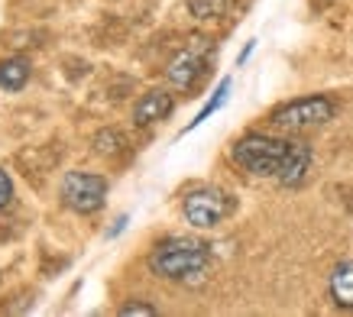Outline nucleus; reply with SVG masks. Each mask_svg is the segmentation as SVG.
<instances>
[{
  "label": "nucleus",
  "instance_id": "1",
  "mask_svg": "<svg viewBox=\"0 0 353 317\" xmlns=\"http://www.w3.org/2000/svg\"><path fill=\"white\" fill-rule=\"evenodd\" d=\"M146 265L156 278L165 282H192L201 278L211 265V246L194 236H165L150 249Z\"/></svg>",
  "mask_w": 353,
  "mask_h": 317
},
{
  "label": "nucleus",
  "instance_id": "2",
  "mask_svg": "<svg viewBox=\"0 0 353 317\" xmlns=\"http://www.w3.org/2000/svg\"><path fill=\"white\" fill-rule=\"evenodd\" d=\"M289 152L292 139L266 136V133H246V136L234 139V146H230V158L256 178H279Z\"/></svg>",
  "mask_w": 353,
  "mask_h": 317
},
{
  "label": "nucleus",
  "instance_id": "3",
  "mask_svg": "<svg viewBox=\"0 0 353 317\" xmlns=\"http://www.w3.org/2000/svg\"><path fill=\"white\" fill-rule=\"evenodd\" d=\"M334 114H337V104L324 94H308L299 97V101H289V104L276 107L269 114V127L279 130V133H289V136H299V133H308V130H318L324 123H331Z\"/></svg>",
  "mask_w": 353,
  "mask_h": 317
},
{
  "label": "nucleus",
  "instance_id": "4",
  "mask_svg": "<svg viewBox=\"0 0 353 317\" xmlns=\"http://www.w3.org/2000/svg\"><path fill=\"white\" fill-rule=\"evenodd\" d=\"M182 214L194 230H214L234 214V198L224 188L214 185H198L182 198Z\"/></svg>",
  "mask_w": 353,
  "mask_h": 317
},
{
  "label": "nucleus",
  "instance_id": "5",
  "mask_svg": "<svg viewBox=\"0 0 353 317\" xmlns=\"http://www.w3.org/2000/svg\"><path fill=\"white\" fill-rule=\"evenodd\" d=\"M211 55H214V43L208 36H192L185 43V49H179L172 55V62L165 65V81L175 91H192L201 81V74L208 72Z\"/></svg>",
  "mask_w": 353,
  "mask_h": 317
},
{
  "label": "nucleus",
  "instance_id": "6",
  "mask_svg": "<svg viewBox=\"0 0 353 317\" xmlns=\"http://www.w3.org/2000/svg\"><path fill=\"white\" fill-rule=\"evenodd\" d=\"M59 198L68 211L75 214H97L108 201V178L97 172H65L62 185H59Z\"/></svg>",
  "mask_w": 353,
  "mask_h": 317
},
{
  "label": "nucleus",
  "instance_id": "7",
  "mask_svg": "<svg viewBox=\"0 0 353 317\" xmlns=\"http://www.w3.org/2000/svg\"><path fill=\"white\" fill-rule=\"evenodd\" d=\"M172 110H175V97L165 88H152L133 104V123L137 127H152V123L165 120Z\"/></svg>",
  "mask_w": 353,
  "mask_h": 317
},
{
  "label": "nucleus",
  "instance_id": "8",
  "mask_svg": "<svg viewBox=\"0 0 353 317\" xmlns=\"http://www.w3.org/2000/svg\"><path fill=\"white\" fill-rule=\"evenodd\" d=\"M327 292H331V301L341 311H353V259H341L331 269Z\"/></svg>",
  "mask_w": 353,
  "mask_h": 317
},
{
  "label": "nucleus",
  "instance_id": "9",
  "mask_svg": "<svg viewBox=\"0 0 353 317\" xmlns=\"http://www.w3.org/2000/svg\"><path fill=\"white\" fill-rule=\"evenodd\" d=\"M308 169H311V146L308 143H292V152H289V158H285V169H282V175H279L276 181L282 188H295V185L305 181Z\"/></svg>",
  "mask_w": 353,
  "mask_h": 317
},
{
  "label": "nucleus",
  "instance_id": "10",
  "mask_svg": "<svg viewBox=\"0 0 353 317\" xmlns=\"http://www.w3.org/2000/svg\"><path fill=\"white\" fill-rule=\"evenodd\" d=\"M30 72L32 65L30 59H23V55H10V59H0V91H23L26 81H30Z\"/></svg>",
  "mask_w": 353,
  "mask_h": 317
},
{
  "label": "nucleus",
  "instance_id": "11",
  "mask_svg": "<svg viewBox=\"0 0 353 317\" xmlns=\"http://www.w3.org/2000/svg\"><path fill=\"white\" fill-rule=\"evenodd\" d=\"M185 7H188V13H192L194 20H221V17H227L230 13V7H234V0H185Z\"/></svg>",
  "mask_w": 353,
  "mask_h": 317
},
{
  "label": "nucleus",
  "instance_id": "12",
  "mask_svg": "<svg viewBox=\"0 0 353 317\" xmlns=\"http://www.w3.org/2000/svg\"><path fill=\"white\" fill-rule=\"evenodd\" d=\"M230 85H234L230 78H224V81L217 85L214 97H211V101H208V104H204L201 110L194 114V120H192V123H188V127H185V133H192L194 127H201V123H204V120H208V116H211V114H217V110H221V107L227 104V97H230Z\"/></svg>",
  "mask_w": 353,
  "mask_h": 317
},
{
  "label": "nucleus",
  "instance_id": "13",
  "mask_svg": "<svg viewBox=\"0 0 353 317\" xmlns=\"http://www.w3.org/2000/svg\"><path fill=\"white\" fill-rule=\"evenodd\" d=\"M123 146H127V139H123V133H120V130H101V133L94 136V152H97V156L114 158V156H120V152H123Z\"/></svg>",
  "mask_w": 353,
  "mask_h": 317
},
{
  "label": "nucleus",
  "instance_id": "14",
  "mask_svg": "<svg viewBox=\"0 0 353 317\" xmlns=\"http://www.w3.org/2000/svg\"><path fill=\"white\" fill-rule=\"evenodd\" d=\"M117 314H120V317H156L159 311H156L152 305H143V301H130V305L120 307Z\"/></svg>",
  "mask_w": 353,
  "mask_h": 317
},
{
  "label": "nucleus",
  "instance_id": "15",
  "mask_svg": "<svg viewBox=\"0 0 353 317\" xmlns=\"http://www.w3.org/2000/svg\"><path fill=\"white\" fill-rule=\"evenodd\" d=\"M10 201H13V178L0 169V211H3V207H10Z\"/></svg>",
  "mask_w": 353,
  "mask_h": 317
},
{
  "label": "nucleus",
  "instance_id": "16",
  "mask_svg": "<svg viewBox=\"0 0 353 317\" xmlns=\"http://www.w3.org/2000/svg\"><path fill=\"white\" fill-rule=\"evenodd\" d=\"M253 49H256V39H250V43H246V45H243V52L236 55V65H243V62H246V59H250V55H253Z\"/></svg>",
  "mask_w": 353,
  "mask_h": 317
},
{
  "label": "nucleus",
  "instance_id": "17",
  "mask_svg": "<svg viewBox=\"0 0 353 317\" xmlns=\"http://www.w3.org/2000/svg\"><path fill=\"white\" fill-rule=\"evenodd\" d=\"M123 227H127V214H120L117 221H114V227H110V230H108V236H117V233L123 230Z\"/></svg>",
  "mask_w": 353,
  "mask_h": 317
}]
</instances>
